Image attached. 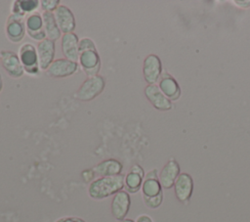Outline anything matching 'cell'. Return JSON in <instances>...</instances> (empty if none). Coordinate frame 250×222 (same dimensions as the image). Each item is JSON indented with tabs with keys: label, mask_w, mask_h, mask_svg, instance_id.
<instances>
[{
	"label": "cell",
	"mask_w": 250,
	"mask_h": 222,
	"mask_svg": "<svg viewBox=\"0 0 250 222\" xmlns=\"http://www.w3.org/2000/svg\"><path fill=\"white\" fill-rule=\"evenodd\" d=\"M124 178L122 174L115 176L100 177L91 182L88 192L91 198L102 200L109 196H114L124 188Z\"/></svg>",
	"instance_id": "1"
},
{
	"label": "cell",
	"mask_w": 250,
	"mask_h": 222,
	"mask_svg": "<svg viewBox=\"0 0 250 222\" xmlns=\"http://www.w3.org/2000/svg\"><path fill=\"white\" fill-rule=\"evenodd\" d=\"M104 77L98 74L96 76L88 77L87 79H85L73 96L79 101L88 102L98 97L104 91Z\"/></svg>",
	"instance_id": "2"
},
{
	"label": "cell",
	"mask_w": 250,
	"mask_h": 222,
	"mask_svg": "<svg viewBox=\"0 0 250 222\" xmlns=\"http://www.w3.org/2000/svg\"><path fill=\"white\" fill-rule=\"evenodd\" d=\"M19 58L21 63V66L27 73L31 75L38 74L39 64L36 48L30 43H24L20 48Z\"/></svg>",
	"instance_id": "3"
},
{
	"label": "cell",
	"mask_w": 250,
	"mask_h": 222,
	"mask_svg": "<svg viewBox=\"0 0 250 222\" xmlns=\"http://www.w3.org/2000/svg\"><path fill=\"white\" fill-rule=\"evenodd\" d=\"M78 70V63L69 61L65 58L54 60V62L50 65V67L46 69L47 75L55 78H62L67 77Z\"/></svg>",
	"instance_id": "4"
},
{
	"label": "cell",
	"mask_w": 250,
	"mask_h": 222,
	"mask_svg": "<svg viewBox=\"0 0 250 222\" xmlns=\"http://www.w3.org/2000/svg\"><path fill=\"white\" fill-rule=\"evenodd\" d=\"M78 63L88 77L99 74L101 69V58L97 50H88L80 53Z\"/></svg>",
	"instance_id": "5"
},
{
	"label": "cell",
	"mask_w": 250,
	"mask_h": 222,
	"mask_svg": "<svg viewBox=\"0 0 250 222\" xmlns=\"http://www.w3.org/2000/svg\"><path fill=\"white\" fill-rule=\"evenodd\" d=\"M1 53V65L6 70V72L13 78H19L23 75L24 69L21 66V63L20 61L19 55H17L13 51L3 50L0 51Z\"/></svg>",
	"instance_id": "6"
},
{
	"label": "cell",
	"mask_w": 250,
	"mask_h": 222,
	"mask_svg": "<svg viewBox=\"0 0 250 222\" xmlns=\"http://www.w3.org/2000/svg\"><path fill=\"white\" fill-rule=\"evenodd\" d=\"M162 73V66L160 59L153 54L146 57L143 64V74L148 85L155 84Z\"/></svg>",
	"instance_id": "7"
},
{
	"label": "cell",
	"mask_w": 250,
	"mask_h": 222,
	"mask_svg": "<svg viewBox=\"0 0 250 222\" xmlns=\"http://www.w3.org/2000/svg\"><path fill=\"white\" fill-rule=\"evenodd\" d=\"M26 30L25 21L22 16L12 14L6 22V35L12 42H20L24 37Z\"/></svg>",
	"instance_id": "8"
},
{
	"label": "cell",
	"mask_w": 250,
	"mask_h": 222,
	"mask_svg": "<svg viewBox=\"0 0 250 222\" xmlns=\"http://www.w3.org/2000/svg\"><path fill=\"white\" fill-rule=\"evenodd\" d=\"M55 19L62 34L71 33L75 29V18L71 10L65 5H60L54 12Z\"/></svg>",
	"instance_id": "9"
},
{
	"label": "cell",
	"mask_w": 250,
	"mask_h": 222,
	"mask_svg": "<svg viewBox=\"0 0 250 222\" xmlns=\"http://www.w3.org/2000/svg\"><path fill=\"white\" fill-rule=\"evenodd\" d=\"M131 205V199L126 191H120L113 196L111 200V213L119 221L125 219Z\"/></svg>",
	"instance_id": "10"
},
{
	"label": "cell",
	"mask_w": 250,
	"mask_h": 222,
	"mask_svg": "<svg viewBox=\"0 0 250 222\" xmlns=\"http://www.w3.org/2000/svg\"><path fill=\"white\" fill-rule=\"evenodd\" d=\"M174 190L178 200L187 203L189 200L193 190V181L191 176L188 173H180L175 181Z\"/></svg>",
	"instance_id": "11"
},
{
	"label": "cell",
	"mask_w": 250,
	"mask_h": 222,
	"mask_svg": "<svg viewBox=\"0 0 250 222\" xmlns=\"http://www.w3.org/2000/svg\"><path fill=\"white\" fill-rule=\"evenodd\" d=\"M36 51L39 68L42 70H46L54 62L55 42L46 38L37 44Z\"/></svg>",
	"instance_id": "12"
},
{
	"label": "cell",
	"mask_w": 250,
	"mask_h": 222,
	"mask_svg": "<svg viewBox=\"0 0 250 222\" xmlns=\"http://www.w3.org/2000/svg\"><path fill=\"white\" fill-rule=\"evenodd\" d=\"M145 95L151 105L159 111H168L172 108L171 101L161 92L155 84L147 85L145 88Z\"/></svg>",
	"instance_id": "13"
},
{
	"label": "cell",
	"mask_w": 250,
	"mask_h": 222,
	"mask_svg": "<svg viewBox=\"0 0 250 222\" xmlns=\"http://www.w3.org/2000/svg\"><path fill=\"white\" fill-rule=\"evenodd\" d=\"M142 192L144 199H150L163 195L156 169H152L146 173L142 184Z\"/></svg>",
	"instance_id": "14"
},
{
	"label": "cell",
	"mask_w": 250,
	"mask_h": 222,
	"mask_svg": "<svg viewBox=\"0 0 250 222\" xmlns=\"http://www.w3.org/2000/svg\"><path fill=\"white\" fill-rule=\"evenodd\" d=\"M78 43H79L78 36L74 32L65 33L62 35L61 46H62V55L64 56L65 59L72 62H78V59H79Z\"/></svg>",
	"instance_id": "15"
},
{
	"label": "cell",
	"mask_w": 250,
	"mask_h": 222,
	"mask_svg": "<svg viewBox=\"0 0 250 222\" xmlns=\"http://www.w3.org/2000/svg\"><path fill=\"white\" fill-rule=\"evenodd\" d=\"M180 175V165L174 159L171 158L161 169L158 179L161 184V187L164 189H170L174 186L176 179Z\"/></svg>",
	"instance_id": "16"
},
{
	"label": "cell",
	"mask_w": 250,
	"mask_h": 222,
	"mask_svg": "<svg viewBox=\"0 0 250 222\" xmlns=\"http://www.w3.org/2000/svg\"><path fill=\"white\" fill-rule=\"evenodd\" d=\"M159 89L171 101L177 100L181 95V89L177 81L166 71L161 73L159 78Z\"/></svg>",
	"instance_id": "17"
},
{
	"label": "cell",
	"mask_w": 250,
	"mask_h": 222,
	"mask_svg": "<svg viewBox=\"0 0 250 222\" xmlns=\"http://www.w3.org/2000/svg\"><path fill=\"white\" fill-rule=\"evenodd\" d=\"M92 169L96 176H100V177L115 176V175L121 174L123 165L117 159L108 158V159L101 161L96 166H94Z\"/></svg>",
	"instance_id": "18"
},
{
	"label": "cell",
	"mask_w": 250,
	"mask_h": 222,
	"mask_svg": "<svg viewBox=\"0 0 250 222\" xmlns=\"http://www.w3.org/2000/svg\"><path fill=\"white\" fill-rule=\"evenodd\" d=\"M42 19H43V28H44L47 39H50L55 42L60 37H62V31L57 23L54 13L43 12Z\"/></svg>",
	"instance_id": "19"
},
{
	"label": "cell",
	"mask_w": 250,
	"mask_h": 222,
	"mask_svg": "<svg viewBox=\"0 0 250 222\" xmlns=\"http://www.w3.org/2000/svg\"><path fill=\"white\" fill-rule=\"evenodd\" d=\"M40 2L38 0H19L15 1L13 8H12V14L19 15L24 17L26 13H31L34 10H36L39 7Z\"/></svg>",
	"instance_id": "20"
},
{
	"label": "cell",
	"mask_w": 250,
	"mask_h": 222,
	"mask_svg": "<svg viewBox=\"0 0 250 222\" xmlns=\"http://www.w3.org/2000/svg\"><path fill=\"white\" fill-rule=\"evenodd\" d=\"M144 174H140L137 173L135 171L130 170V172L125 176L124 178V184H125V188H126V192L128 193H137L143 184L144 181Z\"/></svg>",
	"instance_id": "21"
},
{
	"label": "cell",
	"mask_w": 250,
	"mask_h": 222,
	"mask_svg": "<svg viewBox=\"0 0 250 222\" xmlns=\"http://www.w3.org/2000/svg\"><path fill=\"white\" fill-rule=\"evenodd\" d=\"M25 26L27 34L43 30V19L39 13L30 14L25 20Z\"/></svg>",
	"instance_id": "22"
},
{
	"label": "cell",
	"mask_w": 250,
	"mask_h": 222,
	"mask_svg": "<svg viewBox=\"0 0 250 222\" xmlns=\"http://www.w3.org/2000/svg\"><path fill=\"white\" fill-rule=\"evenodd\" d=\"M61 1L60 0H42L40 1L41 8L44 10V12H51L54 13L57 8L60 6Z\"/></svg>",
	"instance_id": "23"
},
{
	"label": "cell",
	"mask_w": 250,
	"mask_h": 222,
	"mask_svg": "<svg viewBox=\"0 0 250 222\" xmlns=\"http://www.w3.org/2000/svg\"><path fill=\"white\" fill-rule=\"evenodd\" d=\"M78 50H79V54H80V53H82L84 51H88V50H97V48L92 39L82 38V39H79Z\"/></svg>",
	"instance_id": "24"
},
{
	"label": "cell",
	"mask_w": 250,
	"mask_h": 222,
	"mask_svg": "<svg viewBox=\"0 0 250 222\" xmlns=\"http://www.w3.org/2000/svg\"><path fill=\"white\" fill-rule=\"evenodd\" d=\"M95 176H96V175H95L93 169H86V170H84V171L82 172V177H83V179H84L86 182L91 181Z\"/></svg>",
	"instance_id": "25"
},
{
	"label": "cell",
	"mask_w": 250,
	"mask_h": 222,
	"mask_svg": "<svg viewBox=\"0 0 250 222\" xmlns=\"http://www.w3.org/2000/svg\"><path fill=\"white\" fill-rule=\"evenodd\" d=\"M56 222H85V221L78 217H62L57 220Z\"/></svg>",
	"instance_id": "26"
},
{
	"label": "cell",
	"mask_w": 250,
	"mask_h": 222,
	"mask_svg": "<svg viewBox=\"0 0 250 222\" xmlns=\"http://www.w3.org/2000/svg\"><path fill=\"white\" fill-rule=\"evenodd\" d=\"M136 222H152V220H151V218L148 217L147 215H140V216L137 218Z\"/></svg>",
	"instance_id": "27"
},
{
	"label": "cell",
	"mask_w": 250,
	"mask_h": 222,
	"mask_svg": "<svg viewBox=\"0 0 250 222\" xmlns=\"http://www.w3.org/2000/svg\"><path fill=\"white\" fill-rule=\"evenodd\" d=\"M236 4H239L241 7H249L250 6V1H235Z\"/></svg>",
	"instance_id": "28"
},
{
	"label": "cell",
	"mask_w": 250,
	"mask_h": 222,
	"mask_svg": "<svg viewBox=\"0 0 250 222\" xmlns=\"http://www.w3.org/2000/svg\"><path fill=\"white\" fill-rule=\"evenodd\" d=\"M2 88H3V79H2V75L0 74V92H1Z\"/></svg>",
	"instance_id": "29"
},
{
	"label": "cell",
	"mask_w": 250,
	"mask_h": 222,
	"mask_svg": "<svg viewBox=\"0 0 250 222\" xmlns=\"http://www.w3.org/2000/svg\"><path fill=\"white\" fill-rule=\"evenodd\" d=\"M119 222H136V221H134L132 219H123V220H121Z\"/></svg>",
	"instance_id": "30"
},
{
	"label": "cell",
	"mask_w": 250,
	"mask_h": 222,
	"mask_svg": "<svg viewBox=\"0 0 250 222\" xmlns=\"http://www.w3.org/2000/svg\"><path fill=\"white\" fill-rule=\"evenodd\" d=\"M0 59H1V53H0Z\"/></svg>",
	"instance_id": "31"
}]
</instances>
